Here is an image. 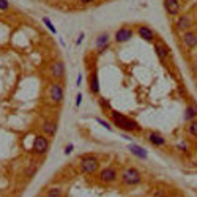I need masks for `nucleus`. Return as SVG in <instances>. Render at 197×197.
<instances>
[{"mask_svg": "<svg viewBox=\"0 0 197 197\" xmlns=\"http://www.w3.org/2000/svg\"><path fill=\"white\" fill-rule=\"evenodd\" d=\"M177 27H178V30L185 32L186 29L191 27V19H189L188 16H181V18L177 21Z\"/></svg>", "mask_w": 197, "mask_h": 197, "instance_id": "17", "label": "nucleus"}, {"mask_svg": "<svg viewBox=\"0 0 197 197\" xmlns=\"http://www.w3.org/2000/svg\"><path fill=\"white\" fill-rule=\"evenodd\" d=\"M96 122H98V123H101V125H103L104 128H107V129H111V126H109V125H107L106 122H103V120H101V118H96Z\"/></svg>", "mask_w": 197, "mask_h": 197, "instance_id": "25", "label": "nucleus"}, {"mask_svg": "<svg viewBox=\"0 0 197 197\" xmlns=\"http://www.w3.org/2000/svg\"><path fill=\"white\" fill-rule=\"evenodd\" d=\"M148 140L153 143V145H156V147H163L164 143H166L164 137H163L159 133H150V136H148Z\"/></svg>", "mask_w": 197, "mask_h": 197, "instance_id": "15", "label": "nucleus"}, {"mask_svg": "<svg viewBox=\"0 0 197 197\" xmlns=\"http://www.w3.org/2000/svg\"><path fill=\"white\" fill-rule=\"evenodd\" d=\"M109 33H101L98 38H96V47L99 49V50H104V49H106L107 47V44H109Z\"/></svg>", "mask_w": 197, "mask_h": 197, "instance_id": "13", "label": "nucleus"}, {"mask_svg": "<svg viewBox=\"0 0 197 197\" xmlns=\"http://www.w3.org/2000/svg\"><path fill=\"white\" fill-rule=\"evenodd\" d=\"M43 22H44V24L47 25V29H49V30H50L52 33H57V30H55V27H54V25H52V24H50V21H49L47 18H44V19H43Z\"/></svg>", "mask_w": 197, "mask_h": 197, "instance_id": "23", "label": "nucleus"}, {"mask_svg": "<svg viewBox=\"0 0 197 197\" xmlns=\"http://www.w3.org/2000/svg\"><path fill=\"white\" fill-rule=\"evenodd\" d=\"M188 131H189V134L192 137H197V118H194V120H191L189 126H188Z\"/></svg>", "mask_w": 197, "mask_h": 197, "instance_id": "20", "label": "nucleus"}, {"mask_svg": "<svg viewBox=\"0 0 197 197\" xmlns=\"http://www.w3.org/2000/svg\"><path fill=\"white\" fill-rule=\"evenodd\" d=\"M50 76L52 77H55V79H60L65 76V65L62 62H54L50 65V70H49Z\"/></svg>", "mask_w": 197, "mask_h": 197, "instance_id": "6", "label": "nucleus"}, {"mask_svg": "<svg viewBox=\"0 0 197 197\" xmlns=\"http://www.w3.org/2000/svg\"><path fill=\"white\" fill-rule=\"evenodd\" d=\"M81 99H82V95H77V99H76V106H81Z\"/></svg>", "mask_w": 197, "mask_h": 197, "instance_id": "27", "label": "nucleus"}, {"mask_svg": "<svg viewBox=\"0 0 197 197\" xmlns=\"http://www.w3.org/2000/svg\"><path fill=\"white\" fill-rule=\"evenodd\" d=\"M33 163H35V161H33ZM33 163H32L27 169H25V175H27V177H32V175L35 174V170H36V166H35Z\"/></svg>", "mask_w": 197, "mask_h": 197, "instance_id": "22", "label": "nucleus"}, {"mask_svg": "<svg viewBox=\"0 0 197 197\" xmlns=\"http://www.w3.org/2000/svg\"><path fill=\"white\" fill-rule=\"evenodd\" d=\"M43 131H44L47 136H54L55 131H57V123L52 122V120H46L43 123Z\"/></svg>", "mask_w": 197, "mask_h": 197, "instance_id": "14", "label": "nucleus"}, {"mask_svg": "<svg viewBox=\"0 0 197 197\" xmlns=\"http://www.w3.org/2000/svg\"><path fill=\"white\" fill-rule=\"evenodd\" d=\"M84 36H85V35H84V33H81V35H79V38H77V41H76V43H77V44H81V41L84 39Z\"/></svg>", "mask_w": 197, "mask_h": 197, "instance_id": "28", "label": "nucleus"}, {"mask_svg": "<svg viewBox=\"0 0 197 197\" xmlns=\"http://www.w3.org/2000/svg\"><path fill=\"white\" fill-rule=\"evenodd\" d=\"M98 167H99V161L96 159L95 156H85V158H82V161H81L82 172H85V174H95L98 170Z\"/></svg>", "mask_w": 197, "mask_h": 197, "instance_id": "3", "label": "nucleus"}, {"mask_svg": "<svg viewBox=\"0 0 197 197\" xmlns=\"http://www.w3.org/2000/svg\"><path fill=\"white\" fill-rule=\"evenodd\" d=\"M134 33H133V30L131 29H126V27H123V29H120L117 33H115V41L117 43H126V41H129L131 39V36H133Z\"/></svg>", "mask_w": 197, "mask_h": 197, "instance_id": "7", "label": "nucleus"}, {"mask_svg": "<svg viewBox=\"0 0 197 197\" xmlns=\"http://www.w3.org/2000/svg\"><path fill=\"white\" fill-rule=\"evenodd\" d=\"M164 8L166 11L169 13V14H178L180 13V3H178V0H164Z\"/></svg>", "mask_w": 197, "mask_h": 197, "instance_id": "10", "label": "nucleus"}, {"mask_svg": "<svg viewBox=\"0 0 197 197\" xmlns=\"http://www.w3.org/2000/svg\"><path fill=\"white\" fill-rule=\"evenodd\" d=\"M47 197H62V189L60 188H52L47 191Z\"/></svg>", "mask_w": 197, "mask_h": 197, "instance_id": "21", "label": "nucleus"}, {"mask_svg": "<svg viewBox=\"0 0 197 197\" xmlns=\"http://www.w3.org/2000/svg\"><path fill=\"white\" fill-rule=\"evenodd\" d=\"M122 180H123L125 185H128V186H134V185H137V183L140 181V174H139L137 169L129 167V169H126L125 172L122 174Z\"/></svg>", "mask_w": 197, "mask_h": 197, "instance_id": "2", "label": "nucleus"}, {"mask_svg": "<svg viewBox=\"0 0 197 197\" xmlns=\"http://www.w3.org/2000/svg\"><path fill=\"white\" fill-rule=\"evenodd\" d=\"M73 151V145H68L66 148H65V155H70Z\"/></svg>", "mask_w": 197, "mask_h": 197, "instance_id": "26", "label": "nucleus"}, {"mask_svg": "<svg viewBox=\"0 0 197 197\" xmlns=\"http://www.w3.org/2000/svg\"><path fill=\"white\" fill-rule=\"evenodd\" d=\"M112 120L118 128H122L125 131H140V126L134 120H131L129 117H126L120 112H112Z\"/></svg>", "mask_w": 197, "mask_h": 197, "instance_id": "1", "label": "nucleus"}, {"mask_svg": "<svg viewBox=\"0 0 197 197\" xmlns=\"http://www.w3.org/2000/svg\"><path fill=\"white\" fill-rule=\"evenodd\" d=\"M129 150H131V153H133V155L139 156L140 159H145V158H147V150H143L142 147L136 145V143H131V145H129Z\"/></svg>", "mask_w": 197, "mask_h": 197, "instance_id": "16", "label": "nucleus"}, {"mask_svg": "<svg viewBox=\"0 0 197 197\" xmlns=\"http://www.w3.org/2000/svg\"><path fill=\"white\" fill-rule=\"evenodd\" d=\"M79 2H82V3H90V2H93V0H79Z\"/></svg>", "mask_w": 197, "mask_h": 197, "instance_id": "30", "label": "nucleus"}, {"mask_svg": "<svg viewBox=\"0 0 197 197\" xmlns=\"http://www.w3.org/2000/svg\"><path fill=\"white\" fill-rule=\"evenodd\" d=\"M155 50H156V55H158V58H159L161 62L167 60V57L170 55V50H169V47H167L166 44H163V43H156V44H155Z\"/></svg>", "mask_w": 197, "mask_h": 197, "instance_id": "9", "label": "nucleus"}, {"mask_svg": "<svg viewBox=\"0 0 197 197\" xmlns=\"http://www.w3.org/2000/svg\"><path fill=\"white\" fill-rule=\"evenodd\" d=\"M90 90L93 91V93H98L99 91V81H98V74L93 73L90 76Z\"/></svg>", "mask_w": 197, "mask_h": 197, "instance_id": "18", "label": "nucleus"}, {"mask_svg": "<svg viewBox=\"0 0 197 197\" xmlns=\"http://www.w3.org/2000/svg\"><path fill=\"white\" fill-rule=\"evenodd\" d=\"M8 6H10V3L6 2V0H0V11L8 10Z\"/></svg>", "mask_w": 197, "mask_h": 197, "instance_id": "24", "label": "nucleus"}, {"mask_svg": "<svg viewBox=\"0 0 197 197\" xmlns=\"http://www.w3.org/2000/svg\"><path fill=\"white\" fill-rule=\"evenodd\" d=\"M183 43H185L186 47L192 49L197 46V35L192 33V32H185V35H183Z\"/></svg>", "mask_w": 197, "mask_h": 197, "instance_id": "11", "label": "nucleus"}, {"mask_svg": "<svg viewBox=\"0 0 197 197\" xmlns=\"http://www.w3.org/2000/svg\"><path fill=\"white\" fill-rule=\"evenodd\" d=\"M65 93H63V87L60 84H52L49 87V98L52 103H60L63 99Z\"/></svg>", "mask_w": 197, "mask_h": 197, "instance_id": "4", "label": "nucleus"}, {"mask_svg": "<svg viewBox=\"0 0 197 197\" xmlns=\"http://www.w3.org/2000/svg\"><path fill=\"white\" fill-rule=\"evenodd\" d=\"M115 178H117V172L114 169H103L101 170V174H99V180L103 181V183H112V181H115Z\"/></svg>", "mask_w": 197, "mask_h": 197, "instance_id": "8", "label": "nucleus"}, {"mask_svg": "<svg viewBox=\"0 0 197 197\" xmlns=\"http://www.w3.org/2000/svg\"><path fill=\"white\" fill-rule=\"evenodd\" d=\"M197 117V106H194V104H191V106L186 107V114H185V120L191 122L194 120V118Z\"/></svg>", "mask_w": 197, "mask_h": 197, "instance_id": "19", "label": "nucleus"}, {"mask_svg": "<svg viewBox=\"0 0 197 197\" xmlns=\"http://www.w3.org/2000/svg\"><path fill=\"white\" fill-rule=\"evenodd\" d=\"M153 197H167V195H166L164 192H156V194H155Z\"/></svg>", "mask_w": 197, "mask_h": 197, "instance_id": "29", "label": "nucleus"}, {"mask_svg": "<svg viewBox=\"0 0 197 197\" xmlns=\"http://www.w3.org/2000/svg\"><path fill=\"white\" fill-rule=\"evenodd\" d=\"M137 33H139V36H140L142 39H145V41H148V43H151L153 39H155V33H153V30L148 29V27H145V25L139 27Z\"/></svg>", "mask_w": 197, "mask_h": 197, "instance_id": "12", "label": "nucleus"}, {"mask_svg": "<svg viewBox=\"0 0 197 197\" xmlns=\"http://www.w3.org/2000/svg\"><path fill=\"white\" fill-rule=\"evenodd\" d=\"M49 148V140L43 136H38L35 140H33V151L38 153V155H43L46 153Z\"/></svg>", "mask_w": 197, "mask_h": 197, "instance_id": "5", "label": "nucleus"}]
</instances>
